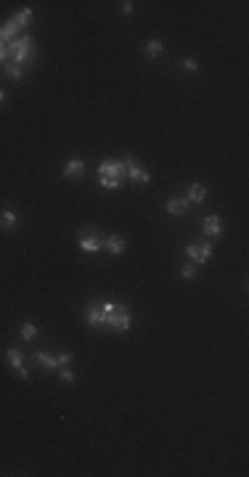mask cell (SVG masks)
<instances>
[{
	"label": "cell",
	"mask_w": 249,
	"mask_h": 477,
	"mask_svg": "<svg viewBox=\"0 0 249 477\" xmlns=\"http://www.w3.org/2000/svg\"><path fill=\"white\" fill-rule=\"evenodd\" d=\"M188 199H191V201H196V204H201V201L207 199V188L201 186V183H194V186L188 188Z\"/></svg>",
	"instance_id": "5bb4252c"
},
{
	"label": "cell",
	"mask_w": 249,
	"mask_h": 477,
	"mask_svg": "<svg viewBox=\"0 0 249 477\" xmlns=\"http://www.w3.org/2000/svg\"><path fill=\"white\" fill-rule=\"evenodd\" d=\"M5 56H8V45H5L3 40H0V61H3Z\"/></svg>",
	"instance_id": "484cf974"
},
{
	"label": "cell",
	"mask_w": 249,
	"mask_h": 477,
	"mask_svg": "<svg viewBox=\"0 0 249 477\" xmlns=\"http://www.w3.org/2000/svg\"><path fill=\"white\" fill-rule=\"evenodd\" d=\"M122 14H124V16L133 14V3H130V0H124V3H122Z\"/></svg>",
	"instance_id": "d4e9b609"
},
{
	"label": "cell",
	"mask_w": 249,
	"mask_h": 477,
	"mask_svg": "<svg viewBox=\"0 0 249 477\" xmlns=\"http://www.w3.org/2000/svg\"><path fill=\"white\" fill-rule=\"evenodd\" d=\"M130 324H133V316H130V310L120 308V305H117V308L106 316V326H109V329H114V331H127Z\"/></svg>",
	"instance_id": "277c9868"
},
{
	"label": "cell",
	"mask_w": 249,
	"mask_h": 477,
	"mask_svg": "<svg viewBox=\"0 0 249 477\" xmlns=\"http://www.w3.org/2000/svg\"><path fill=\"white\" fill-rule=\"evenodd\" d=\"M35 337H37L35 324H22V339H24V342H32Z\"/></svg>",
	"instance_id": "ac0fdd59"
},
{
	"label": "cell",
	"mask_w": 249,
	"mask_h": 477,
	"mask_svg": "<svg viewBox=\"0 0 249 477\" xmlns=\"http://www.w3.org/2000/svg\"><path fill=\"white\" fill-rule=\"evenodd\" d=\"M85 318H88V324L93 326V329H101V326H106V313H103L101 305H90L88 313H85Z\"/></svg>",
	"instance_id": "52a82bcc"
},
{
	"label": "cell",
	"mask_w": 249,
	"mask_h": 477,
	"mask_svg": "<svg viewBox=\"0 0 249 477\" xmlns=\"http://www.w3.org/2000/svg\"><path fill=\"white\" fill-rule=\"evenodd\" d=\"M35 361L43 366V369H58V358H53V355H48V352H35Z\"/></svg>",
	"instance_id": "9a60e30c"
},
{
	"label": "cell",
	"mask_w": 249,
	"mask_h": 477,
	"mask_svg": "<svg viewBox=\"0 0 249 477\" xmlns=\"http://www.w3.org/2000/svg\"><path fill=\"white\" fill-rule=\"evenodd\" d=\"M204 233H207L209 239H218L220 233H223V226H220L218 215H207V218H204Z\"/></svg>",
	"instance_id": "30bf717a"
},
{
	"label": "cell",
	"mask_w": 249,
	"mask_h": 477,
	"mask_svg": "<svg viewBox=\"0 0 249 477\" xmlns=\"http://www.w3.org/2000/svg\"><path fill=\"white\" fill-rule=\"evenodd\" d=\"M186 254H188V260H194V263H207V260L212 257V244H209V241H204V244H188Z\"/></svg>",
	"instance_id": "5b68a950"
},
{
	"label": "cell",
	"mask_w": 249,
	"mask_h": 477,
	"mask_svg": "<svg viewBox=\"0 0 249 477\" xmlns=\"http://www.w3.org/2000/svg\"><path fill=\"white\" fill-rule=\"evenodd\" d=\"M180 276L188 278V281H194V278H196V268H194V265H183V268H180Z\"/></svg>",
	"instance_id": "44dd1931"
},
{
	"label": "cell",
	"mask_w": 249,
	"mask_h": 477,
	"mask_svg": "<svg viewBox=\"0 0 249 477\" xmlns=\"http://www.w3.org/2000/svg\"><path fill=\"white\" fill-rule=\"evenodd\" d=\"M103 239H106V236H103L98 228H82V231L77 233V244H80V250L90 252V254H96V252L103 250Z\"/></svg>",
	"instance_id": "3957f363"
},
{
	"label": "cell",
	"mask_w": 249,
	"mask_h": 477,
	"mask_svg": "<svg viewBox=\"0 0 249 477\" xmlns=\"http://www.w3.org/2000/svg\"><path fill=\"white\" fill-rule=\"evenodd\" d=\"M103 247H106L111 254H122L124 250H127V241H124L122 236H106V239H103Z\"/></svg>",
	"instance_id": "7c38bea8"
},
{
	"label": "cell",
	"mask_w": 249,
	"mask_h": 477,
	"mask_svg": "<svg viewBox=\"0 0 249 477\" xmlns=\"http://www.w3.org/2000/svg\"><path fill=\"white\" fill-rule=\"evenodd\" d=\"M5 101V93H3V90H0V103H3Z\"/></svg>",
	"instance_id": "4316f807"
},
{
	"label": "cell",
	"mask_w": 249,
	"mask_h": 477,
	"mask_svg": "<svg viewBox=\"0 0 249 477\" xmlns=\"http://www.w3.org/2000/svg\"><path fill=\"white\" fill-rule=\"evenodd\" d=\"M58 379L61 382H75V374H72V369H67V366H58Z\"/></svg>",
	"instance_id": "ffe728a7"
},
{
	"label": "cell",
	"mask_w": 249,
	"mask_h": 477,
	"mask_svg": "<svg viewBox=\"0 0 249 477\" xmlns=\"http://www.w3.org/2000/svg\"><path fill=\"white\" fill-rule=\"evenodd\" d=\"M98 183H101L103 188H111V191H114V188H120L122 180H114V178H98Z\"/></svg>",
	"instance_id": "7402d4cb"
},
{
	"label": "cell",
	"mask_w": 249,
	"mask_h": 477,
	"mask_svg": "<svg viewBox=\"0 0 249 477\" xmlns=\"http://www.w3.org/2000/svg\"><path fill=\"white\" fill-rule=\"evenodd\" d=\"M162 50H165V43H162V40H149L146 48H143V53H146L149 58H156Z\"/></svg>",
	"instance_id": "2e32d148"
},
{
	"label": "cell",
	"mask_w": 249,
	"mask_h": 477,
	"mask_svg": "<svg viewBox=\"0 0 249 477\" xmlns=\"http://www.w3.org/2000/svg\"><path fill=\"white\" fill-rule=\"evenodd\" d=\"M29 19H32V8H22L14 19H11V22H14L16 27L22 29V27H27V24H29Z\"/></svg>",
	"instance_id": "e0dca14e"
},
{
	"label": "cell",
	"mask_w": 249,
	"mask_h": 477,
	"mask_svg": "<svg viewBox=\"0 0 249 477\" xmlns=\"http://www.w3.org/2000/svg\"><path fill=\"white\" fill-rule=\"evenodd\" d=\"M5 358H8L11 369L16 371V377H22V379H29L27 369H24V358H22V352H19V350H5Z\"/></svg>",
	"instance_id": "8992f818"
},
{
	"label": "cell",
	"mask_w": 249,
	"mask_h": 477,
	"mask_svg": "<svg viewBox=\"0 0 249 477\" xmlns=\"http://www.w3.org/2000/svg\"><path fill=\"white\" fill-rule=\"evenodd\" d=\"M130 162H135L133 154H127V159H122V162H111V159L101 162V165H98V178H114V180L127 178V165Z\"/></svg>",
	"instance_id": "7a4b0ae2"
},
{
	"label": "cell",
	"mask_w": 249,
	"mask_h": 477,
	"mask_svg": "<svg viewBox=\"0 0 249 477\" xmlns=\"http://www.w3.org/2000/svg\"><path fill=\"white\" fill-rule=\"evenodd\" d=\"M8 56L14 58V64H19V67L24 69L32 58L37 56L35 37H32V35H22V37H16L14 43H8Z\"/></svg>",
	"instance_id": "6da1fadb"
},
{
	"label": "cell",
	"mask_w": 249,
	"mask_h": 477,
	"mask_svg": "<svg viewBox=\"0 0 249 477\" xmlns=\"http://www.w3.org/2000/svg\"><path fill=\"white\" fill-rule=\"evenodd\" d=\"M16 223H19V215L14 210H3V212H0V228H3V231L16 228Z\"/></svg>",
	"instance_id": "4fadbf2b"
},
{
	"label": "cell",
	"mask_w": 249,
	"mask_h": 477,
	"mask_svg": "<svg viewBox=\"0 0 249 477\" xmlns=\"http://www.w3.org/2000/svg\"><path fill=\"white\" fill-rule=\"evenodd\" d=\"M183 69H186V72H196V69H199V64H196L194 58H183Z\"/></svg>",
	"instance_id": "603a6c76"
},
{
	"label": "cell",
	"mask_w": 249,
	"mask_h": 477,
	"mask_svg": "<svg viewBox=\"0 0 249 477\" xmlns=\"http://www.w3.org/2000/svg\"><path fill=\"white\" fill-rule=\"evenodd\" d=\"M127 178L133 183H149V180H151V173H149L146 167H141L138 162H130V165H127Z\"/></svg>",
	"instance_id": "ba28073f"
},
{
	"label": "cell",
	"mask_w": 249,
	"mask_h": 477,
	"mask_svg": "<svg viewBox=\"0 0 249 477\" xmlns=\"http://www.w3.org/2000/svg\"><path fill=\"white\" fill-rule=\"evenodd\" d=\"M167 212L175 215V218H180V215L188 212V199H180V197H170L167 201Z\"/></svg>",
	"instance_id": "8fae6325"
},
{
	"label": "cell",
	"mask_w": 249,
	"mask_h": 477,
	"mask_svg": "<svg viewBox=\"0 0 249 477\" xmlns=\"http://www.w3.org/2000/svg\"><path fill=\"white\" fill-rule=\"evenodd\" d=\"M5 75H8V77H11V80H22V75H24V69H22V67H19V64H8V67H5Z\"/></svg>",
	"instance_id": "d6986e66"
},
{
	"label": "cell",
	"mask_w": 249,
	"mask_h": 477,
	"mask_svg": "<svg viewBox=\"0 0 249 477\" xmlns=\"http://www.w3.org/2000/svg\"><path fill=\"white\" fill-rule=\"evenodd\" d=\"M82 173H85V162L82 159H69L67 165H64V178H69V180H77Z\"/></svg>",
	"instance_id": "9c48e42d"
},
{
	"label": "cell",
	"mask_w": 249,
	"mask_h": 477,
	"mask_svg": "<svg viewBox=\"0 0 249 477\" xmlns=\"http://www.w3.org/2000/svg\"><path fill=\"white\" fill-rule=\"evenodd\" d=\"M72 363V352H61L58 355V366H69Z\"/></svg>",
	"instance_id": "cb8c5ba5"
}]
</instances>
